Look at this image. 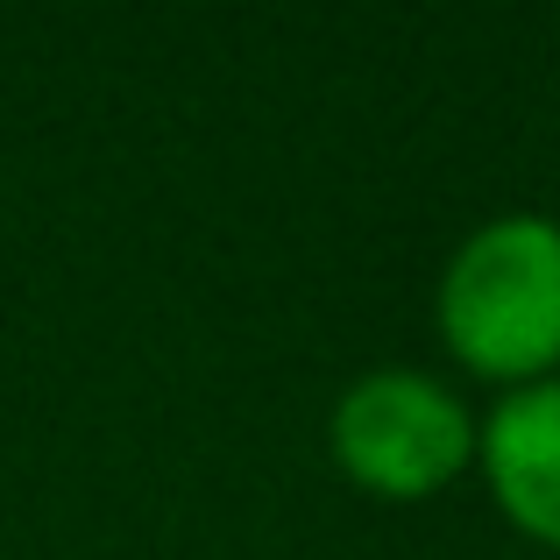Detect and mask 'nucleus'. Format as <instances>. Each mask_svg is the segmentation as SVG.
<instances>
[{
    "label": "nucleus",
    "mask_w": 560,
    "mask_h": 560,
    "mask_svg": "<svg viewBox=\"0 0 560 560\" xmlns=\"http://www.w3.org/2000/svg\"><path fill=\"white\" fill-rule=\"evenodd\" d=\"M440 327L482 376H539L560 362V228L533 213L468 234L440 284Z\"/></svg>",
    "instance_id": "f257e3e1"
},
{
    "label": "nucleus",
    "mask_w": 560,
    "mask_h": 560,
    "mask_svg": "<svg viewBox=\"0 0 560 560\" xmlns=\"http://www.w3.org/2000/svg\"><path fill=\"white\" fill-rule=\"evenodd\" d=\"M490 490L533 539L560 547V383H525L482 433Z\"/></svg>",
    "instance_id": "7ed1b4c3"
},
{
    "label": "nucleus",
    "mask_w": 560,
    "mask_h": 560,
    "mask_svg": "<svg viewBox=\"0 0 560 560\" xmlns=\"http://www.w3.org/2000/svg\"><path fill=\"white\" fill-rule=\"evenodd\" d=\"M334 454L362 490L425 497L468 462V419L433 376H362L334 411Z\"/></svg>",
    "instance_id": "f03ea898"
}]
</instances>
